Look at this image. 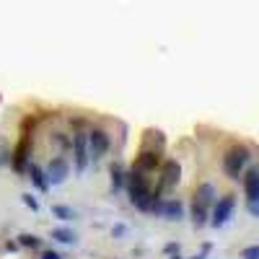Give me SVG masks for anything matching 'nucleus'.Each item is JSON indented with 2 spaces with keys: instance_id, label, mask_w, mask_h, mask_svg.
Instances as JSON below:
<instances>
[{
  "instance_id": "f257e3e1",
  "label": "nucleus",
  "mask_w": 259,
  "mask_h": 259,
  "mask_svg": "<svg viewBox=\"0 0 259 259\" xmlns=\"http://www.w3.org/2000/svg\"><path fill=\"white\" fill-rule=\"evenodd\" d=\"M124 189H127V194H130V202H133L138 210H143V212H156L161 197H158V192H153V189L148 187V179H145L143 171H138V168L124 171Z\"/></svg>"
},
{
  "instance_id": "f03ea898",
  "label": "nucleus",
  "mask_w": 259,
  "mask_h": 259,
  "mask_svg": "<svg viewBox=\"0 0 259 259\" xmlns=\"http://www.w3.org/2000/svg\"><path fill=\"white\" fill-rule=\"evenodd\" d=\"M212 205H215V187L205 182L194 189V197H192V223H194V228H202L210 221V207Z\"/></svg>"
},
{
  "instance_id": "7ed1b4c3",
  "label": "nucleus",
  "mask_w": 259,
  "mask_h": 259,
  "mask_svg": "<svg viewBox=\"0 0 259 259\" xmlns=\"http://www.w3.org/2000/svg\"><path fill=\"white\" fill-rule=\"evenodd\" d=\"M246 163H249V150H246L244 145L231 148L228 153L223 156V168H226V174H228L231 179H239Z\"/></svg>"
},
{
  "instance_id": "20e7f679",
  "label": "nucleus",
  "mask_w": 259,
  "mask_h": 259,
  "mask_svg": "<svg viewBox=\"0 0 259 259\" xmlns=\"http://www.w3.org/2000/svg\"><path fill=\"white\" fill-rule=\"evenodd\" d=\"M73 156H75V174H85V166L91 163V150H89V135L85 130H78L73 135Z\"/></svg>"
},
{
  "instance_id": "39448f33",
  "label": "nucleus",
  "mask_w": 259,
  "mask_h": 259,
  "mask_svg": "<svg viewBox=\"0 0 259 259\" xmlns=\"http://www.w3.org/2000/svg\"><path fill=\"white\" fill-rule=\"evenodd\" d=\"M244 192H246V207L254 218H259V168H249L244 177Z\"/></svg>"
},
{
  "instance_id": "423d86ee",
  "label": "nucleus",
  "mask_w": 259,
  "mask_h": 259,
  "mask_svg": "<svg viewBox=\"0 0 259 259\" xmlns=\"http://www.w3.org/2000/svg\"><path fill=\"white\" fill-rule=\"evenodd\" d=\"M233 207H236V197L233 194H223V197L212 205V215H210V226L212 228H223L231 215H233Z\"/></svg>"
},
{
  "instance_id": "0eeeda50",
  "label": "nucleus",
  "mask_w": 259,
  "mask_h": 259,
  "mask_svg": "<svg viewBox=\"0 0 259 259\" xmlns=\"http://www.w3.org/2000/svg\"><path fill=\"white\" fill-rule=\"evenodd\" d=\"M109 148H112L109 133H104V130H91V133H89V150H91V158H94V161L104 158L106 153H109Z\"/></svg>"
},
{
  "instance_id": "6e6552de",
  "label": "nucleus",
  "mask_w": 259,
  "mask_h": 259,
  "mask_svg": "<svg viewBox=\"0 0 259 259\" xmlns=\"http://www.w3.org/2000/svg\"><path fill=\"white\" fill-rule=\"evenodd\" d=\"M47 182H50V187L52 184H65V179H68V174H70V168H68V161H65L62 156H55L52 161H50V166H47Z\"/></svg>"
},
{
  "instance_id": "1a4fd4ad",
  "label": "nucleus",
  "mask_w": 259,
  "mask_h": 259,
  "mask_svg": "<svg viewBox=\"0 0 259 259\" xmlns=\"http://www.w3.org/2000/svg\"><path fill=\"white\" fill-rule=\"evenodd\" d=\"M29 156H31V133L26 130V133L21 135V143H18V148H16V153H13V166H16V171H24V168H26Z\"/></svg>"
},
{
  "instance_id": "9d476101",
  "label": "nucleus",
  "mask_w": 259,
  "mask_h": 259,
  "mask_svg": "<svg viewBox=\"0 0 259 259\" xmlns=\"http://www.w3.org/2000/svg\"><path fill=\"white\" fill-rule=\"evenodd\" d=\"M179 177H182V168H179V163H177V161H168V163L163 166V177H161V187H158L156 192L161 194L163 189H174V187L179 184Z\"/></svg>"
},
{
  "instance_id": "9b49d317",
  "label": "nucleus",
  "mask_w": 259,
  "mask_h": 259,
  "mask_svg": "<svg viewBox=\"0 0 259 259\" xmlns=\"http://www.w3.org/2000/svg\"><path fill=\"white\" fill-rule=\"evenodd\" d=\"M156 212H158V215H163V218H168V221H182V218H184V207H182V202H179V200H166V202H158Z\"/></svg>"
},
{
  "instance_id": "f8f14e48",
  "label": "nucleus",
  "mask_w": 259,
  "mask_h": 259,
  "mask_svg": "<svg viewBox=\"0 0 259 259\" xmlns=\"http://www.w3.org/2000/svg\"><path fill=\"white\" fill-rule=\"evenodd\" d=\"M158 166V150H143L140 153V158L135 161V166L133 168H138V171H143V174H148V171H153Z\"/></svg>"
},
{
  "instance_id": "ddd939ff",
  "label": "nucleus",
  "mask_w": 259,
  "mask_h": 259,
  "mask_svg": "<svg viewBox=\"0 0 259 259\" xmlns=\"http://www.w3.org/2000/svg\"><path fill=\"white\" fill-rule=\"evenodd\" d=\"M29 174H31V182L39 192H50V182H47V174L41 171L39 166H29Z\"/></svg>"
},
{
  "instance_id": "4468645a",
  "label": "nucleus",
  "mask_w": 259,
  "mask_h": 259,
  "mask_svg": "<svg viewBox=\"0 0 259 259\" xmlns=\"http://www.w3.org/2000/svg\"><path fill=\"white\" fill-rule=\"evenodd\" d=\"M112 182H114V189L119 192V189H122V184H124V168H122L119 163H114V166H112Z\"/></svg>"
},
{
  "instance_id": "2eb2a0df",
  "label": "nucleus",
  "mask_w": 259,
  "mask_h": 259,
  "mask_svg": "<svg viewBox=\"0 0 259 259\" xmlns=\"http://www.w3.org/2000/svg\"><path fill=\"white\" fill-rule=\"evenodd\" d=\"M52 239H55V241H60V244H75V236H73L70 231H62V228L52 231Z\"/></svg>"
},
{
  "instance_id": "dca6fc26",
  "label": "nucleus",
  "mask_w": 259,
  "mask_h": 259,
  "mask_svg": "<svg viewBox=\"0 0 259 259\" xmlns=\"http://www.w3.org/2000/svg\"><path fill=\"white\" fill-rule=\"evenodd\" d=\"M52 215L57 221H73V210L70 207H62V205H55L52 207Z\"/></svg>"
},
{
  "instance_id": "f3484780",
  "label": "nucleus",
  "mask_w": 259,
  "mask_h": 259,
  "mask_svg": "<svg viewBox=\"0 0 259 259\" xmlns=\"http://www.w3.org/2000/svg\"><path fill=\"white\" fill-rule=\"evenodd\" d=\"M18 244L21 246H29V249H36L39 246V239H36V236H31V233H21L18 236Z\"/></svg>"
},
{
  "instance_id": "a211bd4d",
  "label": "nucleus",
  "mask_w": 259,
  "mask_h": 259,
  "mask_svg": "<svg viewBox=\"0 0 259 259\" xmlns=\"http://www.w3.org/2000/svg\"><path fill=\"white\" fill-rule=\"evenodd\" d=\"M241 259H259V244L244 249V251H241Z\"/></svg>"
},
{
  "instance_id": "6ab92c4d",
  "label": "nucleus",
  "mask_w": 259,
  "mask_h": 259,
  "mask_svg": "<svg viewBox=\"0 0 259 259\" xmlns=\"http://www.w3.org/2000/svg\"><path fill=\"white\" fill-rule=\"evenodd\" d=\"M24 205H26L29 210H39V202L31 197V194H24Z\"/></svg>"
},
{
  "instance_id": "aec40b11",
  "label": "nucleus",
  "mask_w": 259,
  "mask_h": 259,
  "mask_svg": "<svg viewBox=\"0 0 259 259\" xmlns=\"http://www.w3.org/2000/svg\"><path fill=\"white\" fill-rule=\"evenodd\" d=\"M207 251H210V244H205V246H202V251H200L197 256H192V259H205V256H207Z\"/></svg>"
},
{
  "instance_id": "412c9836",
  "label": "nucleus",
  "mask_w": 259,
  "mask_h": 259,
  "mask_svg": "<svg viewBox=\"0 0 259 259\" xmlns=\"http://www.w3.org/2000/svg\"><path fill=\"white\" fill-rule=\"evenodd\" d=\"M41 259H62V256L55 254V251H45V254H41Z\"/></svg>"
}]
</instances>
